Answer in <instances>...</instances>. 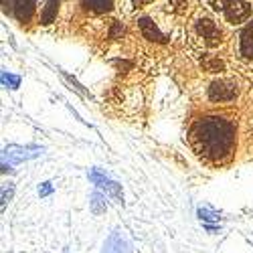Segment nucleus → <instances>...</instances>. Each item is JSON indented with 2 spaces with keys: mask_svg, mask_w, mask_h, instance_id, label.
<instances>
[{
  "mask_svg": "<svg viewBox=\"0 0 253 253\" xmlns=\"http://www.w3.org/2000/svg\"><path fill=\"white\" fill-rule=\"evenodd\" d=\"M188 142L197 156L207 162L221 164L229 160L237 144L235 124L223 116H207L197 120L188 130Z\"/></svg>",
  "mask_w": 253,
  "mask_h": 253,
  "instance_id": "f257e3e1",
  "label": "nucleus"
},
{
  "mask_svg": "<svg viewBox=\"0 0 253 253\" xmlns=\"http://www.w3.org/2000/svg\"><path fill=\"white\" fill-rule=\"evenodd\" d=\"M191 37L193 43L203 47V49H215L219 45H223V29L219 27L217 20L207 14V12H199L193 20H191Z\"/></svg>",
  "mask_w": 253,
  "mask_h": 253,
  "instance_id": "f03ea898",
  "label": "nucleus"
},
{
  "mask_svg": "<svg viewBox=\"0 0 253 253\" xmlns=\"http://www.w3.org/2000/svg\"><path fill=\"white\" fill-rule=\"evenodd\" d=\"M205 2L207 8L229 27L245 25L251 16V0H205Z\"/></svg>",
  "mask_w": 253,
  "mask_h": 253,
  "instance_id": "7ed1b4c3",
  "label": "nucleus"
},
{
  "mask_svg": "<svg viewBox=\"0 0 253 253\" xmlns=\"http://www.w3.org/2000/svg\"><path fill=\"white\" fill-rule=\"evenodd\" d=\"M237 93H239L237 83L227 77H219L215 81H211L207 87V97L213 103H229L237 97Z\"/></svg>",
  "mask_w": 253,
  "mask_h": 253,
  "instance_id": "20e7f679",
  "label": "nucleus"
},
{
  "mask_svg": "<svg viewBox=\"0 0 253 253\" xmlns=\"http://www.w3.org/2000/svg\"><path fill=\"white\" fill-rule=\"evenodd\" d=\"M235 55L245 61V63H253V20L245 23L241 27V31L235 37Z\"/></svg>",
  "mask_w": 253,
  "mask_h": 253,
  "instance_id": "39448f33",
  "label": "nucleus"
},
{
  "mask_svg": "<svg viewBox=\"0 0 253 253\" xmlns=\"http://www.w3.org/2000/svg\"><path fill=\"white\" fill-rule=\"evenodd\" d=\"M89 180H91L93 184H97L101 191H105V195H110L116 203H120V205L124 203V195H122L120 184H116L114 180H110L105 174H101L99 170H95V168H93V170H89Z\"/></svg>",
  "mask_w": 253,
  "mask_h": 253,
  "instance_id": "423d86ee",
  "label": "nucleus"
},
{
  "mask_svg": "<svg viewBox=\"0 0 253 253\" xmlns=\"http://www.w3.org/2000/svg\"><path fill=\"white\" fill-rule=\"evenodd\" d=\"M43 154V148H23V146H8V148H4V154H2V160H8L12 164L16 162H25L29 158H37Z\"/></svg>",
  "mask_w": 253,
  "mask_h": 253,
  "instance_id": "0eeeda50",
  "label": "nucleus"
},
{
  "mask_svg": "<svg viewBox=\"0 0 253 253\" xmlns=\"http://www.w3.org/2000/svg\"><path fill=\"white\" fill-rule=\"evenodd\" d=\"M103 253H130V243L122 231H114L103 245Z\"/></svg>",
  "mask_w": 253,
  "mask_h": 253,
  "instance_id": "6e6552de",
  "label": "nucleus"
},
{
  "mask_svg": "<svg viewBox=\"0 0 253 253\" xmlns=\"http://www.w3.org/2000/svg\"><path fill=\"white\" fill-rule=\"evenodd\" d=\"M138 27H140L144 39L156 41V43H164V41H166V35L158 29V25L154 23L152 18H140V20H138Z\"/></svg>",
  "mask_w": 253,
  "mask_h": 253,
  "instance_id": "1a4fd4ad",
  "label": "nucleus"
},
{
  "mask_svg": "<svg viewBox=\"0 0 253 253\" xmlns=\"http://www.w3.org/2000/svg\"><path fill=\"white\" fill-rule=\"evenodd\" d=\"M12 6L20 23H29L35 12V0H12Z\"/></svg>",
  "mask_w": 253,
  "mask_h": 253,
  "instance_id": "9d476101",
  "label": "nucleus"
},
{
  "mask_svg": "<svg viewBox=\"0 0 253 253\" xmlns=\"http://www.w3.org/2000/svg\"><path fill=\"white\" fill-rule=\"evenodd\" d=\"M114 2L116 0H83V6L91 12L101 14V12H110L114 8Z\"/></svg>",
  "mask_w": 253,
  "mask_h": 253,
  "instance_id": "9b49d317",
  "label": "nucleus"
},
{
  "mask_svg": "<svg viewBox=\"0 0 253 253\" xmlns=\"http://www.w3.org/2000/svg\"><path fill=\"white\" fill-rule=\"evenodd\" d=\"M57 8H59V0H47V4L43 6V14H41V23L51 25L57 16Z\"/></svg>",
  "mask_w": 253,
  "mask_h": 253,
  "instance_id": "f8f14e48",
  "label": "nucleus"
},
{
  "mask_svg": "<svg viewBox=\"0 0 253 253\" xmlns=\"http://www.w3.org/2000/svg\"><path fill=\"white\" fill-rule=\"evenodd\" d=\"M203 65H205L207 71H211V73H221V71H225V63H223L219 57H213V55H207V57L203 59Z\"/></svg>",
  "mask_w": 253,
  "mask_h": 253,
  "instance_id": "ddd939ff",
  "label": "nucleus"
},
{
  "mask_svg": "<svg viewBox=\"0 0 253 253\" xmlns=\"http://www.w3.org/2000/svg\"><path fill=\"white\" fill-rule=\"evenodd\" d=\"M91 211H93V215H101L105 213V195L95 191L91 195Z\"/></svg>",
  "mask_w": 253,
  "mask_h": 253,
  "instance_id": "4468645a",
  "label": "nucleus"
},
{
  "mask_svg": "<svg viewBox=\"0 0 253 253\" xmlns=\"http://www.w3.org/2000/svg\"><path fill=\"white\" fill-rule=\"evenodd\" d=\"M186 6H188L186 0H168V10L176 16H182L186 12Z\"/></svg>",
  "mask_w": 253,
  "mask_h": 253,
  "instance_id": "2eb2a0df",
  "label": "nucleus"
},
{
  "mask_svg": "<svg viewBox=\"0 0 253 253\" xmlns=\"http://www.w3.org/2000/svg\"><path fill=\"white\" fill-rule=\"evenodd\" d=\"M197 215H199L201 221H205V225H211L213 221H219V217H217L215 213H211V211H207V209H199Z\"/></svg>",
  "mask_w": 253,
  "mask_h": 253,
  "instance_id": "dca6fc26",
  "label": "nucleus"
},
{
  "mask_svg": "<svg viewBox=\"0 0 253 253\" xmlns=\"http://www.w3.org/2000/svg\"><path fill=\"white\" fill-rule=\"evenodd\" d=\"M2 83L4 85H8L10 89H16L18 85H20V77H16V75H10V73H2Z\"/></svg>",
  "mask_w": 253,
  "mask_h": 253,
  "instance_id": "f3484780",
  "label": "nucleus"
},
{
  "mask_svg": "<svg viewBox=\"0 0 253 253\" xmlns=\"http://www.w3.org/2000/svg\"><path fill=\"white\" fill-rule=\"evenodd\" d=\"M12 193H14V188H12V186H8V188H4V191H2V209H4V207H6V203L10 201Z\"/></svg>",
  "mask_w": 253,
  "mask_h": 253,
  "instance_id": "a211bd4d",
  "label": "nucleus"
},
{
  "mask_svg": "<svg viewBox=\"0 0 253 253\" xmlns=\"http://www.w3.org/2000/svg\"><path fill=\"white\" fill-rule=\"evenodd\" d=\"M51 191H53V186H51V182H43V186H41V188H39V195H41V197H47V195H49Z\"/></svg>",
  "mask_w": 253,
  "mask_h": 253,
  "instance_id": "6ab92c4d",
  "label": "nucleus"
},
{
  "mask_svg": "<svg viewBox=\"0 0 253 253\" xmlns=\"http://www.w3.org/2000/svg\"><path fill=\"white\" fill-rule=\"evenodd\" d=\"M132 2H134V6L142 8V6H148V4H152L154 0H132Z\"/></svg>",
  "mask_w": 253,
  "mask_h": 253,
  "instance_id": "aec40b11",
  "label": "nucleus"
}]
</instances>
